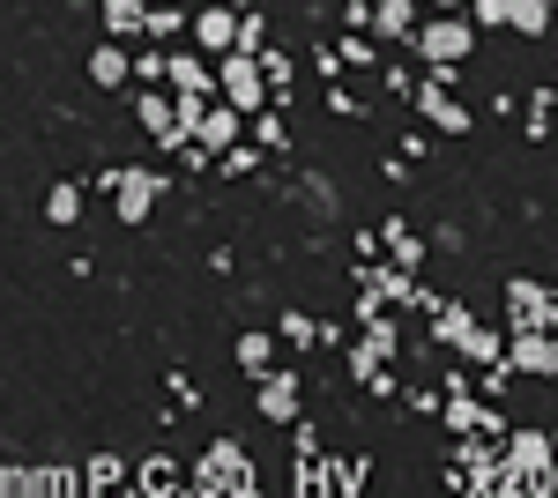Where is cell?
<instances>
[{"label":"cell","instance_id":"26","mask_svg":"<svg viewBox=\"0 0 558 498\" xmlns=\"http://www.w3.org/2000/svg\"><path fill=\"white\" fill-rule=\"evenodd\" d=\"M179 23H186L179 8H149V31H142V38H179Z\"/></svg>","mask_w":558,"mask_h":498},{"label":"cell","instance_id":"29","mask_svg":"<svg viewBox=\"0 0 558 498\" xmlns=\"http://www.w3.org/2000/svg\"><path fill=\"white\" fill-rule=\"evenodd\" d=\"M260 38H268V31H260V15H239V52H260Z\"/></svg>","mask_w":558,"mask_h":498},{"label":"cell","instance_id":"22","mask_svg":"<svg viewBox=\"0 0 558 498\" xmlns=\"http://www.w3.org/2000/svg\"><path fill=\"white\" fill-rule=\"evenodd\" d=\"M216 171H223V179H246V171H260V142H239V149H223V157H216Z\"/></svg>","mask_w":558,"mask_h":498},{"label":"cell","instance_id":"11","mask_svg":"<svg viewBox=\"0 0 558 498\" xmlns=\"http://www.w3.org/2000/svg\"><path fill=\"white\" fill-rule=\"evenodd\" d=\"M194 45L216 52V60L239 52V8H202V15H194Z\"/></svg>","mask_w":558,"mask_h":498},{"label":"cell","instance_id":"8","mask_svg":"<svg viewBox=\"0 0 558 498\" xmlns=\"http://www.w3.org/2000/svg\"><path fill=\"white\" fill-rule=\"evenodd\" d=\"M507 328H558V305H551V291H544V283H529V276H521V283H507Z\"/></svg>","mask_w":558,"mask_h":498},{"label":"cell","instance_id":"3","mask_svg":"<svg viewBox=\"0 0 558 498\" xmlns=\"http://www.w3.org/2000/svg\"><path fill=\"white\" fill-rule=\"evenodd\" d=\"M105 186H112V208H120V223H128V231H142V223H149V208L165 202V171H142V165L105 171Z\"/></svg>","mask_w":558,"mask_h":498},{"label":"cell","instance_id":"19","mask_svg":"<svg viewBox=\"0 0 558 498\" xmlns=\"http://www.w3.org/2000/svg\"><path fill=\"white\" fill-rule=\"evenodd\" d=\"M507 31H514V38H544V31H551V0H514Z\"/></svg>","mask_w":558,"mask_h":498},{"label":"cell","instance_id":"25","mask_svg":"<svg viewBox=\"0 0 558 498\" xmlns=\"http://www.w3.org/2000/svg\"><path fill=\"white\" fill-rule=\"evenodd\" d=\"M165 83V52H134V89Z\"/></svg>","mask_w":558,"mask_h":498},{"label":"cell","instance_id":"13","mask_svg":"<svg viewBox=\"0 0 558 498\" xmlns=\"http://www.w3.org/2000/svg\"><path fill=\"white\" fill-rule=\"evenodd\" d=\"M373 31L395 45H417V0H380L373 8Z\"/></svg>","mask_w":558,"mask_h":498},{"label":"cell","instance_id":"7","mask_svg":"<svg viewBox=\"0 0 558 498\" xmlns=\"http://www.w3.org/2000/svg\"><path fill=\"white\" fill-rule=\"evenodd\" d=\"M194 142H202L209 157L239 149V142H246V112H239V105H223V97H209V105H202V120H194Z\"/></svg>","mask_w":558,"mask_h":498},{"label":"cell","instance_id":"6","mask_svg":"<svg viewBox=\"0 0 558 498\" xmlns=\"http://www.w3.org/2000/svg\"><path fill=\"white\" fill-rule=\"evenodd\" d=\"M134 120L149 126V142H157V149H186V142H194V134H186V126H179V97H165V89L149 83V89H134Z\"/></svg>","mask_w":558,"mask_h":498},{"label":"cell","instance_id":"2","mask_svg":"<svg viewBox=\"0 0 558 498\" xmlns=\"http://www.w3.org/2000/svg\"><path fill=\"white\" fill-rule=\"evenodd\" d=\"M216 97L239 105L246 120H254L260 105H276V97H268V68H260V52H223V60H216Z\"/></svg>","mask_w":558,"mask_h":498},{"label":"cell","instance_id":"23","mask_svg":"<svg viewBox=\"0 0 558 498\" xmlns=\"http://www.w3.org/2000/svg\"><path fill=\"white\" fill-rule=\"evenodd\" d=\"M507 15H514V0H470V23H476V31H507Z\"/></svg>","mask_w":558,"mask_h":498},{"label":"cell","instance_id":"31","mask_svg":"<svg viewBox=\"0 0 558 498\" xmlns=\"http://www.w3.org/2000/svg\"><path fill=\"white\" fill-rule=\"evenodd\" d=\"M432 15H470V0H425Z\"/></svg>","mask_w":558,"mask_h":498},{"label":"cell","instance_id":"5","mask_svg":"<svg viewBox=\"0 0 558 498\" xmlns=\"http://www.w3.org/2000/svg\"><path fill=\"white\" fill-rule=\"evenodd\" d=\"M246 469H254V461H246L239 439H216L209 454H202V469H194V491H254Z\"/></svg>","mask_w":558,"mask_h":498},{"label":"cell","instance_id":"15","mask_svg":"<svg viewBox=\"0 0 558 498\" xmlns=\"http://www.w3.org/2000/svg\"><path fill=\"white\" fill-rule=\"evenodd\" d=\"M276 342H283V335H268V328H254V335H239V373H246V379H260V373H276Z\"/></svg>","mask_w":558,"mask_h":498},{"label":"cell","instance_id":"1","mask_svg":"<svg viewBox=\"0 0 558 498\" xmlns=\"http://www.w3.org/2000/svg\"><path fill=\"white\" fill-rule=\"evenodd\" d=\"M551 469H558L551 432H507V454H499L507 491H514V484H529V491H551Z\"/></svg>","mask_w":558,"mask_h":498},{"label":"cell","instance_id":"24","mask_svg":"<svg viewBox=\"0 0 558 498\" xmlns=\"http://www.w3.org/2000/svg\"><path fill=\"white\" fill-rule=\"evenodd\" d=\"M276 335H283L291 350H305V342H320V335H328V328H313L305 313H283V328H276Z\"/></svg>","mask_w":558,"mask_h":498},{"label":"cell","instance_id":"20","mask_svg":"<svg viewBox=\"0 0 558 498\" xmlns=\"http://www.w3.org/2000/svg\"><path fill=\"white\" fill-rule=\"evenodd\" d=\"M380 246L395 253V260H402V268H410V276H417V260H425V246H417V239H410V223H380Z\"/></svg>","mask_w":558,"mask_h":498},{"label":"cell","instance_id":"14","mask_svg":"<svg viewBox=\"0 0 558 498\" xmlns=\"http://www.w3.org/2000/svg\"><path fill=\"white\" fill-rule=\"evenodd\" d=\"M165 83L172 89H216V68L202 52H165Z\"/></svg>","mask_w":558,"mask_h":498},{"label":"cell","instance_id":"16","mask_svg":"<svg viewBox=\"0 0 558 498\" xmlns=\"http://www.w3.org/2000/svg\"><path fill=\"white\" fill-rule=\"evenodd\" d=\"M476 328V313L470 305H439V313H432V342H439V350H462V335Z\"/></svg>","mask_w":558,"mask_h":498},{"label":"cell","instance_id":"12","mask_svg":"<svg viewBox=\"0 0 558 498\" xmlns=\"http://www.w3.org/2000/svg\"><path fill=\"white\" fill-rule=\"evenodd\" d=\"M45 223H52V231H75V223H83V179L45 186Z\"/></svg>","mask_w":558,"mask_h":498},{"label":"cell","instance_id":"10","mask_svg":"<svg viewBox=\"0 0 558 498\" xmlns=\"http://www.w3.org/2000/svg\"><path fill=\"white\" fill-rule=\"evenodd\" d=\"M89 83H97V89H128V83H134V52H128V38H105L97 52H89Z\"/></svg>","mask_w":558,"mask_h":498},{"label":"cell","instance_id":"18","mask_svg":"<svg viewBox=\"0 0 558 498\" xmlns=\"http://www.w3.org/2000/svg\"><path fill=\"white\" fill-rule=\"evenodd\" d=\"M462 357H470V365H507V335L499 328H470L462 335Z\"/></svg>","mask_w":558,"mask_h":498},{"label":"cell","instance_id":"21","mask_svg":"<svg viewBox=\"0 0 558 498\" xmlns=\"http://www.w3.org/2000/svg\"><path fill=\"white\" fill-rule=\"evenodd\" d=\"M254 142H260V149H276V157L291 149V134H283V120H276V105H260V112H254Z\"/></svg>","mask_w":558,"mask_h":498},{"label":"cell","instance_id":"17","mask_svg":"<svg viewBox=\"0 0 558 498\" xmlns=\"http://www.w3.org/2000/svg\"><path fill=\"white\" fill-rule=\"evenodd\" d=\"M105 31H112V38H142V31H149V8H142V0H105Z\"/></svg>","mask_w":558,"mask_h":498},{"label":"cell","instance_id":"28","mask_svg":"<svg viewBox=\"0 0 558 498\" xmlns=\"http://www.w3.org/2000/svg\"><path fill=\"white\" fill-rule=\"evenodd\" d=\"M305 202L320 208V216H336V186H328V179H320V171H313V179H305Z\"/></svg>","mask_w":558,"mask_h":498},{"label":"cell","instance_id":"27","mask_svg":"<svg viewBox=\"0 0 558 498\" xmlns=\"http://www.w3.org/2000/svg\"><path fill=\"white\" fill-rule=\"evenodd\" d=\"M120 469H128V461L97 454V461H89V484H97V491H112V484H120Z\"/></svg>","mask_w":558,"mask_h":498},{"label":"cell","instance_id":"30","mask_svg":"<svg viewBox=\"0 0 558 498\" xmlns=\"http://www.w3.org/2000/svg\"><path fill=\"white\" fill-rule=\"evenodd\" d=\"M343 60H350V68H380V52H373L365 38H350V45H343Z\"/></svg>","mask_w":558,"mask_h":498},{"label":"cell","instance_id":"33","mask_svg":"<svg viewBox=\"0 0 558 498\" xmlns=\"http://www.w3.org/2000/svg\"><path fill=\"white\" fill-rule=\"evenodd\" d=\"M551 447H558V432H551Z\"/></svg>","mask_w":558,"mask_h":498},{"label":"cell","instance_id":"9","mask_svg":"<svg viewBox=\"0 0 558 498\" xmlns=\"http://www.w3.org/2000/svg\"><path fill=\"white\" fill-rule=\"evenodd\" d=\"M254 402H260L268 424H299V373H283V365H276V373H260L254 379Z\"/></svg>","mask_w":558,"mask_h":498},{"label":"cell","instance_id":"4","mask_svg":"<svg viewBox=\"0 0 558 498\" xmlns=\"http://www.w3.org/2000/svg\"><path fill=\"white\" fill-rule=\"evenodd\" d=\"M470 45H476V23H470V15H432V23H417V45H410V52H417L425 68H454Z\"/></svg>","mask_w":558,"mask_h":498},{"label":"cell","instance_id":"32","mask_svg":"<svg viewBox=\"0 0 558 498\" xmlns=\"http://www.w3.org/2000/svg\"><path fill=\"white\" fill-rule=\"evenodd\" d=\"M551 491H558V469H551Z\"/></svg>","mask_w":558,"mask_h":498}]
</instances>
